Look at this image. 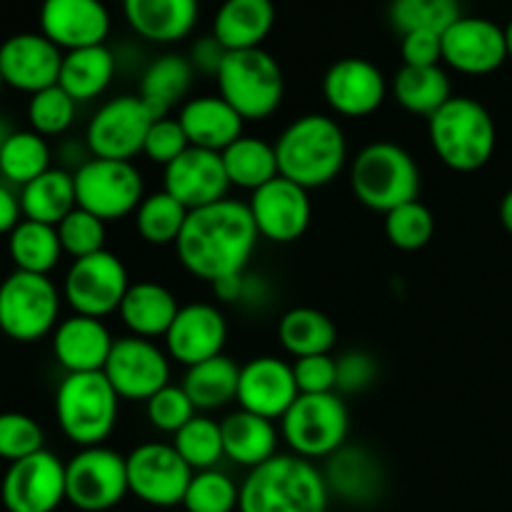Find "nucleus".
Returning a JSON list of instances; mask_svg holds the SVG:
<instances>
[{"label":"nucleus","mask_w":512,"mask_h":512,"mask_svg":"<svg viewBox=\"0 0 512 512\" xmlns=\"http://www.w3.org/2000/svg\"><path fill=\"white\" fill-rule=\"evenodd\" d=\"M258 240L260 235L248 203L225 198L190 210L183 233L175 243V255L193 278L213 285L230 275L248 273Z\"/></svg>","instance_id":"obj_1"},{"label":"nucleus","mask_w":512,"mask_h":512,"mask_svg":"<svg viewBox=\"0 0 512 512\" xmlns=\"http://www.w3.org/2000/svg\"><path fill=\"white\" fill-rule=\"evenodd\" d=\"M280 175L300 188H325L350 165L345 130L333 115L308 113L285 125L275 140Z\"/></svg>","instance_id":"obj_2"},{"label":"nucleus","mask_w":512,"mask_h":512,"mask_svg":"<svg viewBox=\"0 0 512 512\" xmlns=\"http://www.w3.org/2000/svg\"><path fill=\"white\" fill-rule=\"evenodd\" d=\"M328 505L323 468L293 453H278L240 483L238 512H328Z\"/></svg>","instance_id":"obj_3"},{"label":"nucleus","mask_w":512,"mask_h":512,"mask_svg":"<svg viewBox=\"0 0 512 512\" xmlns=\"http://www.w3.org/2000/svg\"><path fill=\"white\" fill-rule=\"evenodd\" d=\"M428 138L440 163L455 173H478L493 160L498 128L480 100L453 95L428 118Z\"/></svg>","instance_id":"obj_4"},{"label":"nucleus","mask_w":512,"mask_h":512,"mask_svg":"<svg viewBox=\"0 0 512 512\" xmlns=\"http://www.w3.org/2000/svg\"><path fill=\"white\" fill-rule=\"evenodd\" d=\"M350 190L355 200L375 213H390L420 200L423 175L408 148L393 140H375L350 160Z\"/></svg>","instance_id":"obj_5"},{"label":"nucleus","mask_w":512,"mask_h":512,"mask_svg":"<svg viewBox=\"0 0 512 512\" xmlns=\"http://www.w3.org/2000/svg\"><path fill=\"white\" fill-rule=\"evenodd\" d=\"M55 420L75 448L105 445L120 420V395L105 373H70L55 390Z\"/></svg>","instance_id":"obj_6"},{"label":"nucleus","mask_w":512,"mask_h":512,"mask_svg":"<svg viewBox=\"0 0 512 512\" xmlns=\"http://www.w3.org/2000/svg\"><path fill=\"white\" fill-rule=\"evenodd\" d=\"M215 80L220 98L228 100L245 123H263L283 105V68L265 48L228 53Z\"/></svg>","instance_id":"obj_7"},{"label":"nucleus","mask_w":512,"mask_h":512,"mask_svg":"<svg viewBox=\"0 0 512 512\" xmlns=\"http://www.w3.org/2000/svg\"><path fill=\"white\" fill-rule=\"evenodd\" d=\"M63 290L50 275L13 270L0 283V333L13 343L30 345L50 338L58 328Z\"/></svg>","instance_id":"obj_8"},{"label":"nucleus","mask_w":512,"mask_h":512,"mask_svg":"<svg viewBox=\"0 0 512 512\" xmlns=\"http://www.w3.org/2000/svg\"><path fill=\"white\" fill-rule=\"evenodd\" d=\"M350 410L338 393L298 395L280 420V438L305 460H328L348 445Z\"/></svg>","instance_id":"obj_9"},{"label":"nucleus","mask_w":512,"mask_h":512,"mask_svg":"<svg viewBox=\"0 0 512 512\" xmlns=\"http://www.w3.org/2000/svg\"><path fill=\"white\" fill-rule=\"evenodd\" d=\"M78 208L88 210L103 223L135 215L143 203L145 180L133 160L90 158L73 173Z\"/></svg>","instance_id":"obj_10"},{"label":"nucleus","mask_w":512,"mask_h":512,"mask_svg":"<svg viewBox=\"0 0 512 512\" xmlns=\"http://www.w3.org/2000/svg\"><path fill=\"white\" fill-rule=\"evenodd\" d=\"M130 493L128 460L108 445L78 448L65 463V503L83 512L118 508Z\"/></svg>","instance_id":"obj_11"},{"label":"nucleus","mask_w":512,"mask_h":512,"mask_svg":"<svg viewBox=\"0 0 512 512\" xmlns=\"http://www.w3.org/2000/svg\"><path fill=\"white\" fill-rule=\"evenodd\" d=\"M128 288L130 275L120 255L100 250L88 258L73 260L60 290L75 315L105 320L118 313Z\"/></svg>","instance_id":"obj_12"},{"label":"nucleus","mask_w":512,"mask_h":512,"mask_svg":"<svg viewBox=\"0 0 512 512\" xmlns=\"http://www.w3.org/2000/svg\"><path fill=\"white\" fill-rule=\"evenodd\" d=\"M155 115L138 93L110 98L90 115L85 125V145L93 158L133 160L143 155L145 138Z\"/></svg>","instance_id":"obj_13"},{"label":"nucleus","mask_w":512,"mask_h":512,"mask_svg":"<svg viewBox=\"0 0 512 512\" xmlns=\"http://www.w3.org/2000/svg\"><path fill=\"white\" fill-rule=\"evenodd\" d=\"M128 460L130 493L153 508H175L183 505L193 468L180 458L173 443L150 440L125 455Z\"/></svg>","instance_id":"obj_14"},{"label":"nucleus","mask_w":512,"mask_h":512,"mask_svg":"<svg viewBox=\"0 0 512 512\" xmlns=\"http://www.w3.org/2000/svg\"><path fill=\"white\" fill-rule=\"evenodd\" d=\"M103 373L120 400L148 403L158 390L170 385L173 360L155 340L125 335L115 340Z\"/></svg>","instance_id":"obj_15"},{"label":"nucleus","mask_w":512,"mask_h":512,"mask_svg":"<svg viewBox=\"0 0 512 512\" xmlns=\"http://www.w3.org/2000/svg\"><path fill=\"white\" fill-rule=\"evenodd\" d=\"M0 503L8 512H55L65 503V463L48 448L10 463L0 480Z\"/></svg>","instance_id":"obj_16"},{"label":"nucleus","mask_w":512,"mask_h":512,"mask_svg":"<svg viewBox=\"0 0 512 512\" xmlns=\"http://www.w3.org/2000/svg\"><path fill=\"white\" fill-rule=\"evenodd\" d=\"M248 208L260 238L275 245L298 243L313 220L310 190L300 188L283 175L250 193Z\"/></svg>","instance_id":"obj_17"},{"label":"nucleus","mask_w":512,"mask_h":512,"mask_svg":"<svg viewBox=\"0 0 512 512\" xmlns=\"http://www.w3.org/2000/svg\"><path fill=\"white\" fill-rule=\"evenodd\" d=\"M388 93V78L368 58H340L323 75V98L340 118H370L383 108Z\"/></svg>","instance_id":"obj_18"},{"label":"nucleus","mask_w":512,"mask_h":512,"mask_svg":"<svg viewBox=\"0 0 512 512\" xmlns=\"http://www.w3.org/2000/svg\"><path fill=\"white\" fill-rule=\"evenodd\" d=\"M508 60L505 28L478 15H460L443 33V63L460 75H490Z\"/></svg>","instance_id":"obj_19"},{"label":"nucleus","mask_w":512,"mask_h":512,"mask_svg":"<svg viewBox=\"0 0 512 512\" xmlns=\"http://www.w3.org/2000/svg\"><path fill=\"white\" fill-rule=\"evenodd\" d=\"M228 320L213 303L180 305L173 325L165 333V350L170 360L185 370L225 353L228 345Z\"/></svg>","instance_id":"obj_20"},{"label":"nucleus","mask_w":512,"mask_h":512,"mask_svg":"<svg viewBox=\"0 0 512 512\" xmlns=\"http://www.w3.org/2000/svg\"><path fill=\"white\" fill-rule=\"evenodd\" d=\"M40 33L63 53L105 45L113 20L103 0H43L38 10Z\"/></svg>","instance_id":"obj_21"},{"label":"nucleus","mask_w":512,"mask_h":512,"mask_svg":"<svg viewBox=\"0 0 512 512\" xmlns=\"http://www.w3.org/2000/svg\"><path fill=\"white\" fill-rule=\"evenodd\" d=\"M63 50L43 33H15L0 43V75L3 83L20 93L35 95L58 85Z\"/></svg>","instance_id":"obj_22"},{"label":"nucleus","mask_w":512,"mask_h":512,"mask_svg":"<svg viewBox=\"0 0 512 512\" xmlns=\"http://www.w3.org/2000/svg\"><path fill=\"white\" fill-rule=\"evenodd\" d=\"M298 395L293 363L288 360L278 355H258L240 365L238 408L280 423Z\"/></svg>","instance_id":"obj_23"},{"label":"nucleus","mask_w":512,"mask_h":512,"mask_svg":"<svg viewBox=\"0 0 512 512\" xmlns=\"http://www.w3.org/2000/svg\"><path fill=\"white\" fill-rule=\"evenodd\" d=\"M163 190L188 210L220 203L230 190L223 155L190 145L180 158L163 168Z\"/></svg>","instance_id":"obj_24"},{"label":"nucleus","mask_w":512,"mask_h":512,"mask_svg":"<svg viewBox=\"0 0 512 512\" xmlns=\"http://www.w3.org/2000/svg\"><path fill=\"white\" fill-rule=\"evenodd\" d=\"M115 338L105 320L88 315H68L50 335L53 358L65 375L70 373H103L110 358Z\"/></svg>","instance_id":"obj_25"},{"label":"nucleus","mask_w":512,"mask_h":512,"mask_svg":"<svg viewBox=\"0 0 512 512\" xmlns=\"http://www.w3.org/2000/svg\"><path fill=\"white\" fill-rule=\"evenodd\" d=\"M323 475L330 498L348 505H373L385 490L383 463L365 445H343L325 460Z\"/></svg>","instance_id":"obj_26"},{"label":"nucleus","mask_w":512,"mask_h":512,"mask_svg":"<svg viewBox=\"0 0 512 512\" xmlns=\"http://www.w3.org/2000/svg\"><path fill=\"white\" fill-rule=\"evenodd\" d=\"M123 15L138 38L175 45L198 25L200 0H123Z\"/></svg>","instance_id":"obj_27"},{"label":"nucleus","mask_w":512,"mask_h":512,"mask_svg":"<svg viewBox=\"0 0 512 512\" xmlns=\"http://www.w3.org/2000/svg\"><path fill=\"white\" fill-rule=\"evenodd\" d=\"M175 118L183 125L193 148L223 153L245 135V120L220 95H195L180 105Z\"/></svg>","instance_id":"obj_28"},{"label":"nucleus","mask_w":512,"mask_h":512,"mask_svg":"<svg viewBox=\"0 0 512 512\" xmlns=\"http://www.w3.org/2000/svg\"><path fill=\"white\" fill-rule=\"evenodd\" d=\"M220 428H223L225 458L238 468L253 470L278 455L280 425H275L273 420L238 408L220 418Z\"/></svg>","instance_id":"obj_29"},{"label":"nucleus","mask_w":512,"mask_h":512,"mask_svg":"<svg viewBox=\"0 0 512 512\" xmlns=\"http://www.w3.org/2000/svg\"><path fill=\"white\" fill-rule=\"evenodd\" d=\"M178 310L180 303L168 285L155 283V280H138V283H130L118 315L130 335L158 340L165 338Z\"/></svg>","instance_id":"obj_30"},{"label":"nucleus","mask_w":512,"mask_h":512,"mask_svg":"<svg viewBox=\"0 0 512 512\" xmlns=\"http://www.w3.org/2000/svg\"><path fill=\"white\" fill-rule=\"evenodd\" d=\"M195 75L198 73L190 65L188 55L163 53L150 60L140 73L138 95L153 110L155 118H168L175 108L180 110V105L188 100Z\"/></svg>","instance_id":"obj_31"},{"label":"nucleus","mask_w":512,"mask_h":512,"mask_svg":"<svg viewBox=\"0 0 512 512\" xmlns=\"http://www.w3.org/2000/svg\"><path fill=\"white\" fill-rule=\"evenodd\" d=\"M273 28V0H223L213 18V35L228 53L263 48Z\"/></svg>","instance_id":"obj_32"},{"label":"nucleus","mask_w":512,"mask_h":512,"mask_svg":"<svg viewBox=\"0 0 512 512\" xmlns=\"http://www.w3.org/2000/svg\"><path fill=\"white\" fill-rule=\"evenodd\" d=\"M118 75V58L108 45L70 50L63 55L58 85L78 105L93 103L113 85Z\"/></svg>","instance_id":"obj_33"},{"label":"nucleus","mask_w":512,"mask_h":512,"mask_svg":"<svg viewBox=\"0 0 512 512\" xmlns=\"http://www.w3.org/2000/svg\"><path fill=\"white\" fill-rule=\"evenodd\" d=\"M390 93L405 113L430 118L453 98V83L443 65H430V68L400 65L390 80Z\"/></svg>","instance_id":"obj_34"},{"label":"nucleus","mask_w":512,"mask_h":512,"mask_svg":"<svg viewBox=\"0 0 512 512\" xmlns=\"http://www.w3.org/2000/svg\"><path fill=\"white\" fill-rule=\"evenodd\" d=\"M18 195L25 220L53 225V228H58L78 208L73 170L68 168L45 170L40 178L20 188Z\"/></svg>","instance_id":"obj_35"},{"label":"nucleus","mask_w":512,"mask_h":512,"mask_svg":"<svg viewBox=\"0 0 512 512\" xmlns=\"http://www.w3.org/2000/svg\"><path fill=\"white\" fill-rule=\"evenodd\" d=\"M278 340L280 348L295 360L308 355H330L338 345V328L323 310L298 305L280 315Z\"/></svg>","instance_id":"obj_36"},{"label":"nucleus","mask_w":512,"mask_h":512,"mask_svg":"<svg viewBox=\"0 0 512 512\" xmlns=\"http://www.w3.org/2000/svg\"><path fill=\"white\" fill-rule=\"evenodd\" d=\"M240 365L230 355H218L185 370L183 388L198 413H215L238 403Z\"/></svg>","instance_id":"obj_37"},{"label":"nucleus","mask_w":512,"mask_h":512,"mask_svg":"<svg viewBox=\"0 0 512 512\" xmlns=\"http://www.w3.org/2000/svg\"><path fill=\"white\" fill-rule=\"evenodd\" d=\"M223 165L228 173L230 188L255 193L280 175L275 143L258 138V135H243L233 145L223 150Z\"/></svg>","instance_id":"obj_38"},{"label":"nucleus","mask_w":512,"mask_h":512,"mask_svg":"<svg viewBox=\"0 0 512 512\" xmlns=\"http://www.w3.org/2000/svg\"><path fill=\"white\" fill-rule=\"evenodd\" d=\"M8 255L13 270L33 275H50L63 260L58 228L35 220H20L18 228L8 235Z\"/></svg>","instance_id":"obj_39"},{"label":"nucleus","mask_w":512,"mask_h":512,"mask_svg":"<svg viewBox=\"0 0 512 512\" xmlns=\"http://www.w3.org/2000/svg\"><path fill=\"white\" fill-rule=\"evenodd\" d=\"M53 168V150L48 138L35 130H15L0 148V178L13 188H25Z\"/></svg>","instance_id":"obj_40"},{"label":"nucleus","mask_w":512,"mask_h":512,"mask_svg":"<svg viewBox=\"0 0 512 512\" xmlns=\"http://www.w3.org/2000/svg\"><path fill=\"white\" fill-rule=\"evenodd\" d=\"M190 210L180 205L173 195L165 193L163 188L148 193L143 203L135 210V230H138L140 240L155 248H165V245L178 243L180 233L185 228Z\"/></svg>","instance_id":"obj_41"},{"label":"nucleus","mask_w":512,"mask_h":512,"mask_svg":"<svg viewBox=\"0 0 512 512\" xmlns=\"http://www.w3.org/2000/svg\"><path fill=\"white\" fill-rule=\"evenodd\" d=\"M170 443L175 445L180 458L193 468V473L218 468L220 460L225 458L220 420L210 418V415L205 413L195 415L183 430H178V433L173 435Z\"/></svg>","instance_id":"obj_42"},{"label":"nucleus","mask_w":512,"mask_h":512,"mask_svg":"<svg viewBox=\"0 0 512 512\" xmlns=\"http://www.w3.org/2000/svg\"><path fill=\"white\" fill-rule=\"evenodd\" d=\"M460 0H390V25L400 35L430 30L443 35L460 18Z\"/></svg>","instance_id":"obj_43"},{"label":"nucleus","mask_w":512,"mask_h":512,"mask_svg":"<svg viewBox=\"0 0 512 512\" xmlns=\"http://www.w3.org/2000/svg\"><path fill=\"white\" fill-rule=\"evenodd\" d=\"M385 238L393 248L403 253H418L425 245H430L435 235V215L420 200L405 203L400 208L385 213Z\"/></svg>","instance_id":"obj_44"},{"label":"nucleus","mask_w":512,"mask_h":512,"mask_svg":"<svg viewBox=\"0 0 512 512\" xmlns=\"http://www.w3.org/2000/svg\"><path fill=\"white\" fill-rule=\"evenodd\" d=\"M25 118H28L30 130H35L38 135L58 138L73 128L75 118H78V103L60 85H53V88L30 95Z\"/></svg>","instance_id":"obj_45"},{"label":"nucleus","mask_w":512,"mask_h":512,"mask_svg":"<svg viewBox=\"0 0 512 512\" xmlns=\"http://www.w3.org/2000/svg\"><path fill=\"white\" fill-rule=\"evenodd\" d=\"M240 505V485L220 468L193 473L183 498L185 512H235Z\"/></svg>","instance_id":"obj_46"},{"label":"nucleus","mask_w":512,"mask_h":512,"mask_svg":"<svg viewBox=\"0 0 512 512\" xmlns=\"http://www.w3.org/2000/svg\"><path fill=\"white\" fill-rule=\"evenodd\" d=\"M40 450H45V433L33 415L18 410L0 413V460L10 465Z\"/></svg>","instance_id":"obj_47"},{"label":"nucleus","mask_w":512,"mask_h":512,"mask_svg":"<svg viewBox=\"0 0 512 512\" xmlns=\"http://www.w3.org/2000/svg\"><path fill=\"white\" fill-rule=\"evenodd\" d=\"M58 238L68 258H88V255L100 253V250H108L105 248V243H108V223L95 218L88 210L75 208L58 225Z\"/></svg>","instance_id":"obj_48"},{"label":"nucleus","mask_w":512,"mask_h":512,"mask_svg":"<svg viewBox=\"0 0 512 512\" xmlns=\"http://www.w3.org/2000/svg\"><path fill=\"white\" fill-rule=\"evenodd\" d=\"M195 415H198V410H195L193 400L188 398L183 385H165L163 390H158L145 403V418H148V423L158 433L165 435H175L178 430H183Z\"/></svg>","instance_id":"obj_49"},{"label":"nucleus","mask_w":512,"mask_h":512,"mask_svg":"<svg viewBox=\"0 0 512 512\" xmlns=\"http://www.w3.org/2000/svg\"><path fill=\"white\" fill-rule=\"evenodd\" d=\"M338 395H360L378 383L380 363L370 350L350 348L340 353L338 358Z\"/></svg>","instance_id":"obj_50"},{"label":"nucleus","mask_w":512,"mask_h":512,"mask_svg":"<svg viewBox=\"0 0 512 512\" xmlns=\"http://www.w3.org/2000/svg\"><path fill=\"white\" fill-rule=\"evenodd\" d=\"M190 148V140L185 135L183 125L175 115L168 118H158L148 130V138H145L143 155L155 165H170L175 158L185 153Z\"/></svg>","instance_id":"obj_51"},{"label":"nucleus","mask_w":512,"mask_h":512,"mask_svg":"<svg viewBox=\"0 0 512 512\" xmlns=\"http://www.w3.org/2000/svg\"><path fill=\"white\" fill-rule=\"evenodd\" d=\"M295 385L300 395L335 393L338 388V360L330 355H308L293 363Z\"/></svg>","instance_id":"obj_52"},{"label":"nucleus","mask_w":512,"mask_h":512,"mask_svg":"<svg viewBox=\"0 0 512 512\" xmlns=\"http://www.w3.org/2000/svg\"><path fill=\"white\" fill-rule=\"evenodd\" d=\"M400 55H403V65H413V68L440 65L443 63V35L430 33V30L400 35Z\"/></svg>","instance_id":"obj_53"},{"label":"nucleus","mask_w":512,"mask_h":512,"mask_svg":"<svg viewBox=\"0 0 512 512\" xmlns=\"http://www.w3.org/2000/svg\"><path fill=\"white\" fill-rule=\"evenodd\" d=\"M225 58H228V50L223 48V43H220L213 33L203 35V38H198L190 45L188 60L198 75L215 78V75L220 73V68H223Z\"/></svg>","instance_id":"obj_54"},{"label":"nucleus","mask_w":512,"mask_h":512,"mask_svg":"<svg viewBox=\"0 0 512 512\" xmlns=\"http://www.w3.org/2000/svg\"><path fill=\"white\" fill-rule=\"evenodd\" d=\"M23 220V208H20V195L15 193L13 185L0 180V235H10Z\"/></svg>","instance_id":"obj_55"},{"label":"nucleus","mask_w":512,"mask_h":512,"mask_svg":"<svg viewBox=\"0 0 512 512\" xmlns=\"http://www.w3.org/2000/svg\"><path fill=\"white\" fill-rule=\"evenodd\" d=\"M270 303V285L263 275H248L245 273V285H243V298L240 305L243 308H263Z\"/></svg>","instance_id":"obj_56"},{"label":"nucleus","mask_w":512,"mask_h":512,"mask_svg":"<svg viewBox=\"0 0 512 512\" xmlns=\"http://www.w3.org/2000/svg\"><path fill=\"white\" fill-rule=\"evenodd\" d=\"M243 285H245V273H240V275H230V278L218 280V283H213L210 288H213L218 303L240 305V298H243Z\"/></svg>","instance_id":"obj_57"},{"label":"nucleus","mask_w":512,"mask_h":512,"mask_svg":"<svg viewBox=\"0 0 512 512\" xmlns=\"http://www.w3.org/2000/svg\"><path fill=\"white\" fill-rule=\"evenodd\" d=\"M498 215H500V223H503V228L512 235V188L503 195V200H500Z\"/></svg>","instance_id":"obj_58"},{"label":"nucleus","mask_w":512,"mask_h":512,"mask_svg":"<svg viewBox=\"0 0 512 512\" xmlns=\"http://www.w3.org/2000/svg\"><path fill=\"white\" fill-rule=\"evenodd\" d=\"M15 130H18V128H13V123H10V120L5 118V115H0V148H3L5 140H8L10 135L15 133Z\"/></svg>","instance_id":"obj_59"},{"label":"nucleus","mask_w":512,"mask_h":512,"mask_svg":"<svg viewBox=\"0 0 512 512\" xmlns=\"http://www.w3.org/2000/svg\"><path fill=\"white\" fill-rule=\"evenodd\" d=\"M505 43H508V60H512V20L505 25Z\"/></svg>","instance_id":"obj_60"},{"label":"nucleus","mask_w":512,"mask_h":512,"mask_svg":"<svg viewBox=\"0 0 512 512\" xmlns=\"http://www.w3.org/2000/svg\"><path fill=\"white\" fill-rule=\"evenodd\" d=\"M3 85H5V83H3V75H0V88H3Z\"/></svg>","instance_id":"obj_61"},{"label":"nucleus","mask_w":512,"mask_h":512,"mask_svg":"<svg viewBox=\"0 0 512 512\" xmlns=\"http://www.w3.org/2000/svg\"><path fill=\"white\" fill-rule=\"evenodd\" d=\"M0 340H3V333H0Z\"/></svg>","instance_id":"obj_62"}]
</instances>
